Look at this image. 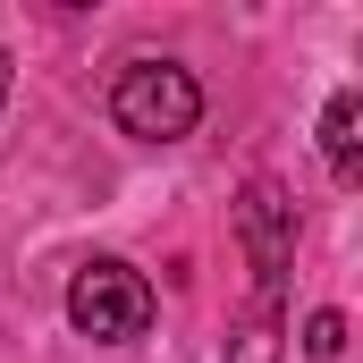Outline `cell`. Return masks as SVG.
<instances>
[{"instance_id": "cell-1", "label": "cell", "mask_w": 363, "mask_h": 363, "mask_svg": "<svg viewBox=\"0 0 363 363\" xmlns=\"http://www.w3.org/2000/svg\"><path fill=\"white\" fill-rule=\"evenodd\" d=\"M110 118L135 144H178V135L203 127V85L178 60H127L118 85H110Z\"/></svg>"}, {"instance_id": "cell-2", "label": "cell", "mask_w": 363, "mask_h": 363, "mask_svg": "<svg viewBox=\"0 0 363 363\" xmlns=\"http://www.w3.org/2000/svg\"><path fill=\"white\" fill-rule=\"evenodd\" d=\"M68 321H77V338H93V347H135L152 330V287H144V271L118 262V254L77 262V279H68Z\"/></svg>"}, {"instance_id": "cell-3", "label": "cell", "mask_w": 363, "mask_h": 363, "mask_svg": "<svg viewBox=\"0 0 363 363\" xmlns=\"http://www.w3.org/2000/svg\"><path fill=\"white\" fill-rule=\"evenodd\" d=\"M237 245H245V271H254V304H279L287 262H296V203L279 178H254L237 194Z\"/></svg>"}, {"instance_id": "cell-4", "label": "cell", "mask_w": 363, "mask_h": 363, "mask_svg": "<svg viewBox=\"0 0 363 363\" xmlns=\"http://www.w3.org/2000/svg\"><path fill=\"white\" fill-rule=\"evenodd\" d=\"M355 127H363V101L355 93H330V110H321V152H330V178L338 186H355Z\"/></svg>"}, {"instance_id": "cell-5", "label": "cell", "mask_w": 363, "mask_h": 363, "mask_svg": "<svg viewBox=\"0 0 363 363\" xmlns=\"http://www.w3.org/2000/svg\"><path fill=\"white\" fill-rule=\"evenodd\" d=\"M228 363H279V304H254L245 330L228 338Z\"/></svg>"}, {"instance_id": "cell-6", "label": "cell", "mask_w": 363, "mask_h": 363, "mask_svg": "<svg viewBox=\"0 0 363 363\" xmlns=\"http://www.w3.org/2000/svg\"><path fill=\"white\" fill-rule=\"evenodd\" d=\"M304 355H313V363H338V355H347V313L321 304V313L304 321Z\"/></svg>"}, {"instance_id": "cell-7", "label": "cell", "mask_w": 363, "mask_h": 363, "mask_svg": "<svg viewBox=\"0 0 363 363\" xmlns=\"http://www.w3.org/2000/svg\"><path fill=\"white\" fill-rule=\"evenodd\" d=\"M0 101H9V51H0Z\"/></svg>"}]
</instances>
